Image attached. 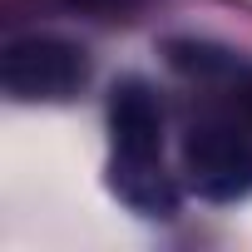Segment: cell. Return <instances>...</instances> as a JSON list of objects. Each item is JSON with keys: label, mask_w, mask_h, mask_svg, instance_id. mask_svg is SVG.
Listing matches in <instances>:
<instances>
[{"label": "cell", "mask_w": 252, "mask_h": 252, "mask_svg": "<svg viewBox=\"0 0 252 252\" xmlns=\"http://www.w3.org/2000/svg\"><path fill=\"white\" fill-rule=\"evenodd\" d=\"M89 79V60L79 45L60 35H20L0 55V84L20 104H60L74 99Z\"/></svg>", "instance_id": "cell-1"}, {"label": "cell", "mask_w": 252, "mask_h": 252, "mask_svg": "<svg viewBox=\"0 0 252 252\" xmlns=\"http://www.w3.org/2000/svg\"><path fill=\"white\" fill-rule=\"evenodd\" d=\"M183 173H188L193 193H203L213 203H232V198L252 193V134L222 114L198 119L183 139Z\"/></svg>", "instance_id": "cell-2"}, {"label": "cell", "mask_w": 252, "mask_h": 252, "mask_svg": "<svg viewBox=\"0 0 252 252\" xmlns=\"http://www.w3.org/2000/svg\"><path fill=\"white\" fill-rule=\"evenodd\" d=\"M109 134L119 158H154L163 149V109L144 79H119L109 94Z\"/></svg>", "instance_id": "cell-3"}, {"label": "cell", "mask_w": 252, "mask_h": 252, "mask_svg": "<svg viewBox=\"0 0 252 252\" xmlns=\"http://www.w3.org/2000/svg\"><path fill=\"white\" fill-rule=\"evenodd\" d=\"M109 183H114V193L129 203L139 218H173L178 213V183L163 173L158 154L154 158H119L114 154Z\"/></svg>", "instance_id": "cell-4"}, {"label": "cell", "mask_w": 252, "mask_h": 252, "mask_svg": "<svg viewBox=\"0 0 252 252\" xmlns=\"http://www.w3.org/2000/svg\"><path fill=\"white\" fill-rule=\"evenodd\" d=\"M168 60L188 74H218V69H232V60L222 50H208V45H168Z\"/></svg>", "instance_id": "cell-5"}, {"label": "cell", "mask_w": 252, "mask_h": 252, "mask_svg": "<svg viewBox=\"0 0 252 252\" xmlns=\"http://www.w3.org/2000/svg\"><path fill=\"white\" fill-rule=\"evenodd\" d=\"M247 114H252V89H247Z\"/></svg>", "instance_id": "cell-6"}]
</instances>
